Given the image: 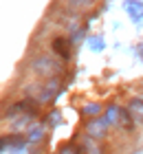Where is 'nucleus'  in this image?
<instances>
[{"label":"nucleus","mask_w":143,"mask_h":154,"mask_svg":"<svg viewBox=\"0 0 143 154\" xmlns=\"http://www.w3.org/2000/svg\"><path fill=\"white\" fill-rule=\"evenodd\" d=\"M22 90H24V95L29 99H33L38 106H44V103H48L55 97L57 90H60V79H57V77H48L44 82H29Z\"/></svg>","instance_id":"nucleus-1"},{"label":"nucleus","mask_w":143,"mask_h":154,"mask_svg":"<svg viewBox=\"0 0 143 154\" xmlns=\"http://www.w3.org/2000/svg\"><path fill=\"white\" fill-rule=\"evenodd\" d=\"M26 68H29L31 73H35L38 77H42V79L57 77V75L64 71V66H62L60 60L51 57V55H44V53H40V55H35V57H31V60L26 62Z\"/></svg>","instance_id":"nucleus-2"},{"label":"nucleus","mask_w":143,"mask_h":154,"mask_svg":"<svg viewBox=\"0 0 143 154\" xmlns=\"http://www.w3.org/2000/svg\"><path fill=\"white\" fill-rule=\"evenodd\" d=\"M51 48L62 62H68L73 57V46H70V40L66 35H55L53 42H51Z\"/></svg>","instance_id":"nucleus-3"},{"label":"nucleus","mask_w":143,"mask_h":154,"mask_svg":"<svg viewBox=\"0 0 143 154\" xmlns=\"http://www.w3.org/2000/svg\"><path fill=\"white\" fill-rule=\"evenodd\" d=\"M86 134L92 139H104L108 134V121L104 117H90L86 123Z\"/></svg>","instance_id":"nucleus-4"},{"label":"nucleus","mask_w":143,"mask_h":154,"mask_svg":"<svg viewBox=\"0 0 143 154\" xmlns=\"http://www.w3.org/2000/svg\"><path fill=\"white\" fill-rule=\"evenodd\" d=\"M128 112H130V117L134 119V123H143V99H130V103H128Z\"/></svg>","instance_id":"nucleus-5"},{"label":"nucleus","mask_w":143,"mask_h":154,"mask_svg":"<svg viewBox=\"0 0 143 154\" xmlns=\"http://www.w3.org/2000/svg\"><path fill=\"white\" fill-rule=\"evenodd\" d=\"M79 148H82L86 154H104V148L97 143V139H92V137H88V134H86V137L82 139Z\"/></svg>","instance_id":"nucleus-6"},{"label":"nucleus","mask_w":143,"mask_h":154,"mask_svg":"<svg viewBox=\"0 0 143 154\" xmlns=\"http://www.w3.org/2000/svg\"><path fill=\"white\" fill-rule=\"evenodd\" d=\"M117 125H121V130H126V132H132V130H134V119L130 117V112H128L126 108H119Z\"/></svg>","instance_id":"nucleus-7"},{"label":"nucleus","mask_w":143,"mask_h":154,"mask_svg":"<svg viewBox=\"0 0 143 154\" xmlns=\"http://www.w3.org/2000/svg\"><path fill=\"white\" fill-rule=\"evenodd\" d=\"M126 9H128V13H130V18L132 20H143V2H137V0H130V2L126 5Z\"/></svg>","instance_id":"nucleus-8"},{"label":"nucleus","mask_w":143,"mask_h":154,"mask_svg":"<svg viewBox=\"0 0 143 154\" xmlns=\"http://www.w3.org/2000/svg\"><path fill=\"white\" fill-rule=\"evenodd\" d=\"M42 134H44V128H33V130H29V134H26V141H31V143H38L40 139H42Z\"/></svg>","instance_id":"nucleus-9"},{"label":"nucleus","mask_w":143,"mask_h":154,"mask_svg":"<svg viewBox=\"0 0 143 154\" xmlns=\"http://www.w3.org/2000/svg\"><path fill=\"white\" fill-rule=\"evenodd\" d=\"M82 112H84L86 117H97L99 112H101V106H99V103H88V106H84Z\"/></svg>","instance_id":"nucleus-10"},{"label":"nucleus","mask_w":143,"mask_h":154,"mask_svg":"<svg viewBox=\"0 0 143 154\" xmlns=\"http://www.w3.org/2000/svg\"><path fill=\"white\" fill-rule=\"evenodd\" d=\"M70 2V11H77V9H86V7L92 5V0H68Z\"/></svg>","instance_id":"nucleus-11"},{"label":"nucleus","mask_w":143,"mask_h":154,"mask_svg":"<svg viewBox=\"0 0 143 154\" xmlns=\"http://www.w3.org/2000/svg\"><path fill=\"white\" fill-rule=\"evenodd\" d=\"M117 117H119V106H110L108 112H106V121H108V125L117 123Z\"/></svg>","instance_id":"nucleus-12"},{"label":"nucleus","mask_w":143,"mask_h":154,"mask_svg":"<svg viewBox=\"0 0 143 154\" xmlns=\"http://www.w3.org/2000/svg\"><path fill=\"white\" fill-rule=\"evenodd\" d=\"M48 117H51V119H48V125H57V123H60V115H57V112L48 115Z\"/></svg>","instance_id":"nucleus-13"}]
</instances>
